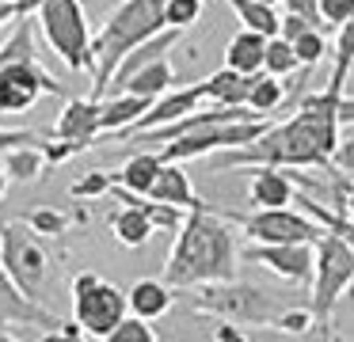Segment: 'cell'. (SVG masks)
<instances>
[{"label":"cell","mask_w":354,"mask_h":342,"mask_svg":"<svg viewBox=\"0 0 354 342\" xmlns=\"http://www.w3.org/2000/svg\"><path fill=\"white\" fill-rule=\"evenodd\" d=\"M346 95V73H335L331 68V80L324 91H313L305 95V103L297 106L290 122L282 126H263L259 133L248 144H236V149H221L217 152V167H255V164H270V167H335L331 156L339 149V137L343 129L339 126V99Z\"/></svg>","instance_id":"1"},{"label":"cell","mask_w":354,"mask_h":342,"mask_svg":"<svg viewBox=\"0 0 354 342\" xmlns=\"http://www.w3.org/2000/svg\"><path fill=\"white\" fill-rule=\"evenodd\" d=\"M236 236L232 220L214 205L183 213V225L176 228V243L164 263V281L171 289H191L202 281H229L236 278Z\"/></svg>","instance_id":"2"},{"label":"cell","mask_w":354,"mask_h":342,"mask_svg":"<svg viewBox=\"0 0 354 342\" xmlns=\"http://www.w3.org/2000/svg\"><path fill=\"white\" fill-rule=\"evenodd\" d=\"M164 27V0H126L103 30L92 38L88 53H92V99H100L107 91L111 76H115L118 61L141 42V38L156 35Z\"/></svg>","instance_id":"3"},{"label":"cell","mask_w":354,"mask_h":342,"mask_svg":"<svg viewBox=\"0 0 354 342\" xmlns=\"http://www.w3.org/2000/svg\"><path fill=\"white\" fill-rule=\"evenodd\" d=\"M354 281V240L339 232H320V240L313 243V316L324 339H335L331 323H335V304L343 301V293Z\"/></svg>","instance_id":"4"},{"label":"cell","mask_w":354,"mask_h":342,"mask_svg":"<svg viewBox=\"0 0 354 342\" xmlns=\"http://www.w3.org/2000/svg\"><path fill=\"white\" fill-rule=\"evenodd\" d=\"M187 301H191V312H198V316H214L236 327H267L270 316L278 312L274 293H267L259 285H248V281H236V278L191 285Z\"/></svg>","instance_id":"5"},{"label":"cell","mask_w":354,"mask_h":342,"mask_svg":"<svg viewBox=\"0 0 354 342\" xmlns=\"http://www.w3.org/2000/svg\"><path fill=\"white\" fill-rule=\"evenodd\" d=\"M35 30L69 73H92V27L80 0H42L35 8Z\"/></svg>","instance_id":"6"},{"label":"cell","mask_w":354,"mask_h":342,"mask_svg":"<svg viewBox=\"0 0 354 342\" xmlns=\"http://www.w3.org/2000/svg\"><path fill=\"white\" fill-rule=\"evenodd\" d=\"M0 266H4V274L19 285L24 296L46 304L57 263L46 251L42 236H35L24 220H4V225H0Z\"/></svg>","instance_id":"7"},{"label":"cell","mask_w":354,"mask_h":342,"mask_svg":"<svg viewBox=\"0 0 354 342\" xmlns=\"http://www.w3.org/2000/svg\"><path fill=\"white\" fill-rule=\"evenodd\" d=\"M126 316V293L111 281H103L95 270L73 274V319L80 323L84 339L103 342L111 327Z\"/></svg>","instance_id":"8"},{"label":"cell","mask_w":354,"mask_h":342,"mask_svg":"<svg viewBox=\"0 0 354 342\" xmlns=\"http://www.w3.org/2000/svg\"><path fill=\"white\" fill-rule=\"evenodd\" d=\"M259 129H263V118L217 122V126H202V129H191V133H179L176 141L156 144L153 152L160 160H171V164H187V160H198V156H214V152H221V149L248 144Z\"/></svg>","instance_id":"9"},{"label":"cell","mask_w":354,"mask_h":342,"mask_svg":"<svg viewBox=\"0 0 354 342\" xmlns=\"http://www.w3.org/2000/svg\"><path fill=\"white\" fill-rule=\"evenodd\" d=\"M232 225L244 228L252 243H316L324 228L313 217L290 205H274V209H252V213H225Z\"/></svg>","instance_id":"10"},{"label":"cell","mask_w":354,"mask_h":342,"mask_svg":"<svg viewBox=\"0 0 354 342\" xmlns=\"http://www.w3.org/2000/svg\"><path fill=\"white\" fill-rule=\"evenodd\" d=\"M57 323H62V316H57L54 308H46V304L24 296L19 285L4 274V266H0V334L16 339L12 327H42V334H54Z\"/></svg>","instance_id":"11"},{"label":"cell","mask_w":354,"mask_h":342,"mask_svg":"<svg viewBox=\"0 0 354 342\" xmlns=\"http://www.w3.org/2000/svg\"><path fill=\"white\" fill-rule=\"evenodd\" d=\"M244 255L290 285H308L313 278V243H252Z\"/></svg>","instance_id":"12"},{"label":"cell","mask_w":354,"mask_h":342,"mask_svg":"<svg viewBox=\"0 0 354 342\" xmlns=\"http://www.w3.org/2000/svg\"><path fill=\"white\" fill-rule=\"evenodd\" d=\"M50 133L62 137V141H69L73 152L92 149V141L100 137V99H92V95H69Z\"/></svg>","instance_id":"13"},{"label":"cell","mask_w":354,"mask_h":342,"mask_svg":"<svg viewBox=\"0 0 354 342\" xmlns=\"http://www.w3.org/2000/svg\"><path fill=\"white\" fill-rule=\"evenodd\" d=\"M107 194H115L118 202L126 205V209L111 213V232H115V240L122 243V247H145L149 236H153V220H149L145 209H141V194L118 187V182H111Z\"/></svg>","instance_id":"14"},{"label":"cell","mask_w":354,"mask_h":342,"mask_svg":"<svg viewBox=\"0 0 354 342\" xmlns=\"http://www.w3.org/2000/svg\"><path fill=\"white\" fill-rule=\"evenodd\" d=\"M293 190H297V182L290 179V171H286V167L255 164L252 167V179H248V205H255V209L293 205Z\"/></svg>","instance_id":"15"},{"label":"cell","mask_w":354,"mask_h":342,"mask_svg":"<svg viewBox=\"0 0 354 342\" xmlns=\"http://www.w3.org/2000/svg\"><path fill=\"white\" fill-rule=\"evenodd\" d=\"M145 198L179 205V209H198V205H206L198 198V190L191 187V175L183 171V164H171V160H160V171H156V179H153Z\"/></svg>","instance_id":"16"},{"label":"cell","mask_w":354,"mask_h":342,"mask_svg":"<svg viewBox=\"0 0 354 342\" xmlns=\"http://www.w3.org/2000/svg\"><path fill=\"white\" fill-rule=\"evenodd\" d=\"M171 301H176V289H171L164 278H138L130 289H126V312L149 319V323L160 319V316H168Z\"/></svg>","instance_id":"17"},{"label":"cell","mask_w":354,"mask_h":342,"mask_svg":"<svg viewBox=\"0 0 354 342\" xmlns=\"http://www.w3.org/2000/svg\"><path fill=\"white\" fill-rule=\"evenodd\" d=\"M179 38H183V30H176V27H160L156 35H149V38H141L138 46H133L130 53H126L122 61H118V68H115V76H111V84H122L126 76L133 73V68H141V65H149V61H156V57H168L171 50L179 46Z\"/></svg>","instance_id":"18"},{"label":"cell","mask_w":354,"mask_h":342,"mask_svg":"<svg viewBox=\"0 0 354 342\" xmlns=\"http://www.w3.org/2000/svg\"><path fill=\"white\" fill-rule=\"evenodd\" d=\"M168 88H176V68H171L168 57H156V61H149V65L133 68V73L118 84V91H130V95H141V99H156Z\"/></svg>","instance_id":"19"},{"label":"cell","mask_w":354,"mask_h":342,"mask_svg":"<svg viewBox=\"0 0 354 342\" xmlns=\"http://www.w3.org/2000/svg\"><path fill=\"white\" fill-rule=\"evenodd\" d=\"M149 103H153V99L130 95V91L100 99V133H122L126 126H133V122L149 111Z\"/></svg>","instance_id":"20"},{"label":"cell","mask_w":354,"mask_h":342,"mask_svg":"<svg viewBox=\"0 0 354 342\" xmlns=\"http://www.w3.org/2000/svg\"><path fill=\"white\" fill-rule=\"evenodd\" d=\"M27 228H31L35 236H46V240H57V236H65L73 225H88V213H65V209H54V205H35V209H27L24 217Z\"/></svg>","instance_id":"21"},{"label":"cell","mask_w":354,"mask_h":342,"mask_svg":"<svg viewBox=\"0 0 354 342\" xmlns=\"http://www.w3.org/2000/svg\"><path fill=\"white\" fill-rule=\"evenodd\" d=\"M248 84H252V76H244V73H236V68H225L221 65L214 76L202 80V95H206L209 103H221V106H244Z\"/></svg>","instance_id":"22"},{"label":"cell","mask_w":354,"mask_h":342,"mask_svg":"<svg viewBox=\"0 0 354 342\" xmlns=\"http://www.w3.org/2000/svg\"><path fill=\"white\" fill-rule=\"evenodd\" d=\"M263 42L267 38L255 35V30H236V35L229 38V46H225V68H236V73L252 76L263 68Z\"/></svg>","instance_id":"23"},{"label":"cell","mask_w":354,"mask_h":342,"mask_svg":"<svg viewBox=\"0 0 354 342\" xmlns=\"http://www.w3.org/2000/svg\"><path fill=\"white\" fill-rule=\"evenodd\" d=\"M156 171H160V156H156V152H141V149H138V152H133V156L115 171V182H118V187H126V190H133V194H149Z\"/></svg>","instance_id":"24"},{"label":"cell","mask_w":354,"mask_h":342,"mask_svg":"<svg viewBox=\"0 0 354 342\" xmlns=\"http://www.w3.org/2000/svg\"><path fill=\"white\" fill-rule=\"evenodd\" d=\"M286 103V84L278 80V76H270V73H252V84H248V99H244V106L248 111H255L263 118V114H270V111H278V106Z\"/></svg>","instance_id":"25"},{"label":"cell","mask_w":354,"mask_h":342,"mask_svg":"<svg viewBox=\"0 0 354 342\" xmlns=\"http://www.w3.org/2000/svg\"><path fill=\"white\" fill-rule=\"evenodd\" d=\"M4 175L16 182H35L46 167V156H42L39 144H16V149H4Z\"/></svg>","instance_id":"26"},{"label":"cell","mask_w":354,"mask_h":342,"mask_svg":"<svg viewBox=\"0 0 354 342\" xmlns=\"http://www.w3.org/2000/svg\"><path fill=\"white\" fill-rule=\"evenodd\" d=\"M225 4L236 12V19L244 23L248 30H255V35H263V38L278 35V8L259 4V0H225Z\"/></svg>","instance_id":"27"},{"label":"cell","mask_w":354,"mask_h":342,"mask_svg":"<svg viewBox=\"0 0 354 342\" xmlns=\"http://www.w3.org/2000/svg\"><path fill=\"white\" fill-rule=\"evenodd\" d=\"M328 30H320V27H305L301 35H293L290 38V50H293V57H297V68H316V65H324V57H328Z\"/></svg>","instance_id":"28"},{"label":"cell","mask_w":354,"mask_h":342,"mask_svg":"<svg viewBox=\"0 0 354 342\" xmlns=\"http://www.w3.org/2000/svg\"><path fill=\"white\" fill-rule=\"evenodd\" d=\"M293 68H297V57H293V50H290V42H286L282 35H270L267 42H263V73H270V76H290Z\"/></svg>","instance_id":"29"},{"label":"cell","mask_w":354,"mask_h":342,"mask_svg":"<svg viewBox=\"0 0 354 342\" xmlns=\"http://www.w3.org/2000/svg\"><path fill=\"white\" fill-rule=\"evenodd\" d=\"M103 342H156V331L149 327V319L126 312V316L118 319L115 327H111V334H107Z\"/></svg>","instance_id":"30"},{"label":"cell","mask_w":354,"mask_h":342,"mask_svg":"<svg viewBox=\"0 0 354 342\" xmlns=\"http://www.w3.org/2000/svg\"><path fill=\"white\" fill-rule=\"evenodd\" d=\"M267 327H274L282 334H313L316 316H313V308H278Z\"/></svg>","instance_id":"31"},{"label":"cell","mask_w":354,"mask_h":342,"mask_svg":"<svg viewBox=\"0 0 354 342\" xmlns=\"http://www.w3.org/2000/svg\"><path fill=\"white\" fill-rule=\"evenodd\" d=\"M141 209L153 220V232H176V228L183 225V213H187V209H179V205L153 202V198H145V194H141Z\"/></svg>","instance_id":"32"},{"label":"cell","mask_w":354,"mask_h":342,"mask_svg":"<svg viewBox=\"0 0 354 342\" xmlns=\"http://www.w3.org/2000/svg\"><path fill=\"white\" fill-rule=\"evenodd\" d=\"M111 182H115V171H84L69 187V194L77 198V202H95V198H107Z\"/></svg>","instance_id":"33"},{"label":"cell","mask_w":354,"mask_h":342,"mask_svg":"<svg viewBox=\"0 0 354 342\" xmlns=\"http://www.w3.org/2000/svg\"><path fill=\"white\" fill-rule=\"evenodd\" d=\"M316 12H320V23L328 30H335L339 23L354 19V0H316Z\"/></svg>","instance_id":"34"},{"label":"cell","mask_w":354,"mask_h":342,"mask_svg":"<svg viewBox=\"0 0 354 342\" xmlns=\"http://www.w3.org/2000/svg\"><path fill=\"white\" fill-rule=\"evenodd\" d=\"M278 4L286 8V12H293V15H301L305 23H313V27H320V30H328L320 23V12H316V0H278Z\"/></svg>","instance_id":"35"},{"label":"cell","mask_w":354,"mask_h":342,"mask_svg":"<svg viewBox=\"0 0 354 342\" xmlns=\"http://www.w3.org/2000/svg\"><path fill=\"white\" fill-rule=\"evenodd\" d=\"M42 137L31 133V129H0V152L4 149H16V144H39Z\"/></svg>","instance_id":"36"},{"label":"cell","mask_w":354,"mask_h":342,"mask_svg":"<svg viewBox=\"0 0 354 342\" xmlns=\"http://www.w3.org/2000/svg\"><path fill=\"white\" fill-rule=\"evenodd\" d=\"M214 339H217V342H240V339H248V334L240 331L236 323H225V319H221V327L214 331Z\"/></svg>","instance_id":"37"},{"label":"cell","mask_w":354,"mask_h":342,"mask_svg":"<svg viewBox=\"0 0 354 342\" xmlns=\"http://www.w3.org/2000/svg\"><path fill=\"white\" fill-rule=\"evenodd\" d=\"M16 19V8L12 4H0V27H4V23H12Z\"/></svg>","instance_id":"38"},{"label":"cell","mask_w":354,"mask_h":342,"mask_svg":"<svg viewBox=\"0 0 354 342\" xmlns=\"http://www.w3.org/2000/svg\"><path fill=\"white\" fill-rule=\"evenodd\" d=\"M4 194H8V175H4V167H0V202H4Z\"/></svg>","instance_id":"39"},{"label":"cell","mask_w":354,"mask_h":342,"mask_svg":"<svg viewBox=\"0 0 354 342\" xmlns=\"http://www.w3.org/2000/svg\"><path fill=\"white\" fill-rule=\"evenodd\" d=\"M259 4H270V8H278V0H259Z\"/></svg>","instance_id":"40"},{"label":"cell","mask_w":354,"mask_h":342,"mask_svg":"<svg viewBox=\"0 0 354 342\" xmlns=\"http://www.w3.org/2000/svg\"><path fill=\"white\" fill-rule=\"evenodd\" d=\"M0 4H12V8H16V0H0Z\"/></svg>","instance_id":"41"},{"label":"cell","mask_w":354,"mask_h":342,"mask_svg":"<svg viewBox=\"0 0 354 342\" xmlns=\"http://www.w3.org/2000/svg\"><path fill=\"white\" fill-rule=\"evenodd\" d=\"M0 114H4V95H0Z\"/></svg>","instance_id":"42"}]
</instances>
